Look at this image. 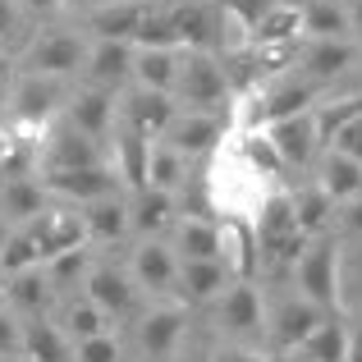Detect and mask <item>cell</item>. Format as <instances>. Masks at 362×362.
Returning <instances> with one entry per match:
<instances>
[{
    "label": "cell",
    "mask_w": 362,
    "mask_h": 362,
    "mask_svg": "<svg viewBox=\"0 0 362 362\" xmlns=\"http://www.w3.org/2000/svg\"><path fill=\"white\" fill-rule=\"evenodd\" d=\"M275 184H266L262 175L243 165L239 156H216L211 179H206V202H211V216H234V221H252V211L262 206V197L271 193Z\"/></svg>",
    "instance_id": "1"
},
{
    "label": "cell",
    "mask_w": 362,
    "mask_h": 362,
    "mask_svg": "<svg viewBox=\"0 0 362 362\" xmlns=\"http://www.w3.org/2000/svg\"><path fill=\"white\" fill-rule=\"evenodd\" d=\"M293 284L326 317H339V239L317 234V239L303 247V257L293 262Z\"/></svg>",
    "instance_id": "2"
},
{
    "label": "cell",
    "mask_w": 362,
    "mask_h": 362,
    "mask_svg": "<svg viewBox=\"0 0 362 362\" xmlns=\"http://www.w3.org/2000/svg\"><path fill=\"white\" fill-rule=\"evenodd\" d=\"M175 101H179V110H221L230 101L225 64L211 51H179Z\"/></svg>",
    "instance_id": "3"
},
{
    "label": "cell",
    "mask_w": 362,
    "mask_h": 362,
    "mask_svg": "<svg viewBox=\"0 0 362 362\" xmlns=\"http://www.w3.org/2000/svg\"><path fill=\"white\" fill-rule=\"evenodd\" d=\"M312 101H317V83H308V78L262 83L257 92H247V97H243L239 124H243V129H266V124H275V119H289V115L312 110Z\"/></svg>",
    "instance_id": "4"
},
{
    "label": "cell",
    "mask_w": 362,
    "mask_h": 362,
    "mask_svg": "<svg viewBox=\"0 0 362 362\" xmlns=\"http://www.w3.org/2000/svg\"><path fill=\"white\" fill-rule=\"evenodd\" d=\"M60 106H64V88L60 78H46V74H23L14 83V92H9L14 129H28V133H42Z\"/></svg>",
    "instance_id": "5"
},
{
    "label": "cell",
    "mask_w": 362,
    "mask_h": 362,
    "mask_svg": "<svg viewBox=\"0 0 362 362\" xmlns=\"http://www.w3.org/2000/svg\"><path fill=\"white\" fill-rule=\"evenodd\" d=\"M225 133H230V124L221 119V110H179L170 119V129L160 133V142L175 147L184 160H193V156H206V151H221Z\"/></svg>",
    "instance_id": "6"
},
{
    "label": "cell",
    "mask_w": 362,
    "mask_h": 362,
    "mask_svg": "<svg viewBox=\"0 0 362 362\" xmlns=\"http://www.w3.org/2000/svg\"><path fill=\"white\" fill-rule=\"evenodd\" d=\"M28 239L37 247V262H55L60 252H74V247H88V225H83L78 211H42L23 225Z\"/></svg>",
    "instance_id": "7"
},
{
    "label": "cell",
    "mask_w": 362,
    "mask_h": 362,
    "mask_svg": "<svg viewBox=\"0 0 362 362\" xmlns=\"http://www.w3.org/2000/svg\"><path fill=\"white\" fill-rule=\"evenodd\" d=\"M88 60V42L74 33H42L23 55L28 74H46V78H69V74L83 69Z\"/></svg>",
    "instance_id": "8"
},
{
    "label": "cell",
    "mask_w": 362,
    "mask_h": 362,
    "mask_svg": "<svg viewBox=\"0 0 362 362\" xmlns=\"http://www.w3.org/2000/svg\"><path fill=\"white\" fill-rule=\"evenodd\" d=\"M37 184H42L46 193H55V197H69V202H78V206L97 202V197H115L119 188H124L110 165H88V170H42V175H37Z\"/></svg>",
    "instance_id": "9"
},
{
    "label": "cell",
    "mask_w": 362,
    "mask_h": 362,
    "mask_svg": "<svg viewBox=\"0 0 362 362\" xmlns=\"http://www.w3.org/2000/svg\"><path fill=\"white\" fill-rule=\"evenodd\" d=\"M184 326H188V303H156L151 312H142L138 321V349L147 358H170L179 349V339H184Z\"/></svg>",
    "instance_id": "10"
},
{
    "label": "cell",
    "mask_w": 362,
    "mask_h": 362,
    "mask_svg": "<svg viewBox=\"0 0 362 362\" xmlns=\"http://www.w3.org/2000/svg\"><path fill=\"white\" fill-rule=\"evenodd\" d=\"M37 160H42V170H88V165H110L106 151H101L97 138H88V133L78 129H55L46 133V147H37Z\"/></svg>",
    "instance_id": "11"
},
{
    "label": "cell",
    "mask_w": 362,
    "mask_h": 362,
    "mask_svg": "<svg viewBox=\"0 0 362 362\" xmlns=\"http://www.w3.org/2000/svg\"><path fill=\"white\" fill-rule=\"evenodd\" d=\"M129 280L138 284V293H175L179 280V257L170 252V243L160 239H142L133 247V262H129Z\"/></svg>",
    "instance_id": "12"
},
{
    "label": "cell",
    "mask_w": 362,
    "mask_h": 362,
    "mask_svg": "<svg viewBox=\"0 0 362 362\" xmlns=\"http://www.w3.org/2000/svg\"><path fill=\"white\" fill-rule=\"evenodd\" d=\"M179 115V101L170 92H151V88H133L119 106V124H129L133 133L160 142V133L170 129V119Z\"/></svg>",
    "instance_id": "13"
},
{
    "label": "cell",
    "mask_w": 362,
    "mask_h": 362,
    "mask_svg": "<svg viewBox=\"0 0 362 362\" xmlns=\"http://www.w3.org/2000/svg\"><path fill=\"white\" fill-rule=\"evenodd\" d=\"M262 133L271 138V147H275V156L284 160V170H303V165H312V160L321 156L317 129H312V110L289 115V119H275V124H266Z\"/></svg>",
    "instance_id": "14"
},
{
    "label": "cell",
    "mask_w": 362,
    "mask_h": 362,
    "mask_svg": "<svg viewBox=\"0 0 362 362\" xmlns=\"http://www.w3.org/2000/svg\"><path fill=\"white\" fill-rule=\"evenodd\" d=\"M321 321H326V312L298 293V298H284L280 308L266 317V330H271V339H275V349H280V354H298V344L321 326Z\"/></svg>",
    "instance_id": "15"
},
{
    "label": "cell",
    "mask_w": 362,
    "mask_h": 362,
    "mask_svg": "<svg viewBox=\"0 0 362 362\" xmlns=\"http://www.w3.org/2000/svg\"><path fill=\"white\" fill-rule=\"evenodd\" d=\"M216 230H221V266L230 271V280H252L257 266H262L252 221H234V216H221V221H216Z\"/></svg>",
    "instance_id": "16"
},
{
    "label": "cell",
    "mask_w": 362,
    "mask_h": 362,
    "mask_svg": "<svg viewBox=\"0 0 362 362\" xmlns=\"http://www.w3.org/2000/svg\"><path fill=\"white\" fill-rule=\"evenodd\" d=\"M83 289H88V303L106 317H129L138 308V284L129 280V271H115V266H92Z\"/></svg>",
    "instance_id": "17"
},
{
    "label": "cell",
    "mask_w": 362,
    "mask_h": 362,
    "mask_svg": "<svg viewBox=\"0 0 362 362\" xmlns=\"http://www.w3.org/2000/svg\"><path fill=\"white\" fill-rule=\"evenodd\" d=\"M252 234H257V252H262V257H271L289 234H298L289 188H271V193L262 197V206L252 211Z\"/></svg>",
    "instance_id": "18"
},
{
    "label": "cell",
    "mask_w": 362,
    "mask_h": 362,
    "mask_svg": "<svg viewBox=\"0 0 362 362\" xmlns=\"http://www.w3.org/2000/svg\"><path fill=\"white\" fill-rule=\"evenodd\" d=\"M64 119H69V129H78V133H88V138L101 142L110 129H115V119H119L115 92H106V88H83V92H74L69 106H64Z\"/></svg>",
    "instance_id": "19"
},
{
    "label": "cell",
    "mask_w": 362,
    "mask_h": 362,
    "mask_svg": "<svg viewBox=\"0 0 362 362\" xmlns=\"http://www.w3.org/2000/svg\"><path fill=\"white\" fill-rule=\"evenodd\" d=\"M147 156H151V138L133 133L129 124L115 119V142H110V170L129 193H142L147 188Z\"/></svg>",
    "instance_id": "20"
},
{
    "label": "cell",
    "mask_w": 362,
    "mask_h": 362,
    "mask_svg": "<svg viewBox=\"0 0 362 362\" xmlns=\"http://www.w3.org/2000/svg\"><path fill=\"white\" fill-rule=\"evenodd\" d=\"M221 326L230 335H262L266 330V308L252 280H230V289L221 293Z\"/></svg>",
    "instance_id": "21"
},
{
    "label": "cell",
    "mask_w": 362,
    "mask_h": 362,
    "mask_svg": "<svg viewBox=\"0 0 362 362\" xmlns=\"http://www.w3.org/2000/svg\"><path fill=\"white\" fill-rule=\"evenodd\" d=\"M5 289H9V312L14 317H46L55 308V284L46 280L42 266H28V271L5 275Z\"/></svg>",
    "instance_id": "22"
},
{
    "label": "cell",
    "mask_w": 362,
    "mask_h": 362,
    "mask_svg": "<svg viewBox=\"0 0 362 362\" xmlns=\"http://www.w3.org/2000/svg\"><path fill=\"white\" fill-rule=\"evenodd\" d=\"M170 230H175L170 252L179 262H221V230L211 216H179Z\"/></svg>",
    "instance_id": "23"
},
{
    "label": "cell",
    "mask_w": 362,
    "mask_h": 362,
    "mask_svg": "<svg viewBox=\"0 0 362 362\" xmlns=\"http://www.w3.org/2000/svg\"><path fill=\"white\" fill-rule=\"evenodd\" d=\"M170 18H175V33H179V51H211L216 37H221V14H211L197 0H175Z\"/></svg>",
    "instance_id": "24"
},
{
    "label": "cell",
    "mask_w": 362,
    "mask_h": 362,
    "mask_svg": "<svg viewBox=\"0 0 362 362\" xmlns=\"http://www.w3.org/2000/svg\"><path fill=\"white\" fill-rule=\"evenodd\" d=\"M83 69H88L92 88L115 92L124 78H133V46L129 42H92Z\"/></svg>",
    "instance_id": "25"
},
{
    "label": "cell",
    "mask_w": 362,
    "mask_h": 362,
    "mask_svg": "<svg viewBox=\"0 0 362 362\" xmlns=\"http://www.w3.org/2000/svg\"><path fill=\"white\" fill-rule=\"evenodd\" d=\"M179 202L175 193H160V188H142V193L129 197V230L147 234V239H160V234L175 225Z\"/></svg>",
    "instance_id": "26"
},
{
    "label": "cell",
    "mask_w": 362,
    "mask_h": 362,
    "mask_svg": "<svg viewBox=\"0 0 362 362\" xmlns=\"http://www.w3.org/2000/svg\"><path fill=\"white\" fill-rule=\"evenodd\" d=\"M225 289H230V271L221 262H179V303H216Z\"/></svg>",
    "instance_id": "27"
},
{
    "label": "cell",
    "mask_w": 362,
    "mask_h": 362,
    "mask_svg": "<svg viewBox=\"0 0 362 362\" xmlns=\"http://www.w3.org/2000/svg\"><path fill=\"white\" fill-rule=\"evenodd\" d=\"M142 14H147V0H110V5H101V9L88 14V33L97 37V42H129L133 28L142 23Z\"/></svg>",
    "instance_id": "28"
},
{
    "label": "cell",
    "mask_w": 362,
    "mask_h": 362,
    "mask_svg": "<svg viewBox=\"0 0 362 362\" xmlns=\"http://www.w3.org/2000/svg\"><path fill=\"white\" fill-rule=\"evenodd\" d=\"M23 362H74V344L60 326H51L46 317L23 321V344H18Z\"/></svg>",
    "instance_id": "29"
},
{
    "label": "cell",
    "mask_w": 362,
    "mask_h": 362,
    "mask_svg": "<svg viewBox=\"0 0 362 362\" xmlns=\"http://www.w3.org/2000/svg\"><path fill=\"white\" fill-rule=\"evenodd\" d=\"M298 37H303V5H289V0H271L252 28V46H298Z\"/></svg>",
    "instance_id": "30"
},
{
    "label": "cell",
    "mask_w": 362,
    "mask_h": 362,
    "mask_svg": "<svg viewBox=\"0 0 362 362\" xmlns=\"http://www.w3.org/2000/svg\"><path fill=\"white\" fill-rule=\"evenodd\" d=\"M46 211V188L37 184V175L28 179H0V216L9 225H28L33 216Z\"/></svg>",
    "instance_id": "31"
},
{
    "label": "cell",
    "mask_w": 362,
    "mask_h": 362,
    "mask_svg": "<svg viewBox=\"0 0 362 362\" xmlns=\"http://www.w3.org/2000/svg\"><path fill=\"white\" fill-rule=\"evenodd\" d=\"M179 78V51H151V46H133V83L151 92H170L175 97Z\"/></svg>",
    "instance_id": "32"
},
{
    "label": "cell",
    "mask_w": 362,
    "mask_h": 362,
    "mask_svg": "<svg viewBox=\"0 0 362 362\" xmlns=\"http://www.w3.org/2000/svg\"><path fill=\"white\" fill-rule=\"evenodd\" d=\"M83 225H88V239L97 243H115L129 234V197H97V202L83 206Z\"/></svg>",
    "instance_id": "33"
},
{
    "label": "cell",
    "mask_w": 362,
    "mask_h": 362,
    "mask_svg": "<svg viewBox=\"0 0 362 362\" xmlns=\"http://www.w3.org/2000/svg\"><path fill=\"white\" fill-rule=\"evenodd\" d=\"M317 184L330 193V202H349V197H358V193H362V165H358V160H349L344 151L326 147V151H321Z\"/></svg>",
    "instance_id": "34"
},
{
    "label": "cell",
    "mask_w": 362,
    "mask_h": 362,
    "mask_svg": "<svg viewBox=\"0 0 362 362\" xmlns=\"http://www.w3.org/2000/svg\"><path fill=\"white\" fill-rule=\"evenodd\" d=\"M354 55H358V42H349V37H335V42H312L308 51H303L308 83H326V78H335V74H344L349 64H354Z\"/></svg>",
    "instance_id": "35"
},
{
    "label": "cell",
    "mask_w": 362,
    "mask_h": 362,
    "mask_svg": "<svg viewBox=\"0 0 362 362\" xmlns=\"http://www.w3.org/2000/svg\"><path fill=\"white\" fill-rule=\"evenodd\" d=\"M289 202H293V225H298V234H308V239L326 234L330 216H335V202H330L326 188L308 184V188H298V193H289Z\"/></svg>",
    "instance_id": "36"
},
{
    "label": "cell",
    "mask_w": 362,
    "mask_h": 362,
    "mask_svg": "<svg viewBox=\"0 0 362 362\" xmlns=\"http://www.w3.org/2000/svg\"><path fill=\"white\" fill-rule=\"evenodd\" d=\"M298 358H303V362H344V358H349V321L326 317V321H321V326L298 344Z\"/></svg>",
    "instance_id": "37"
},
{
    "label": "cell",
    "mask_w": 362,
    "mask_h": 362,
    "mask_svg": "<svg viewBox=\"0 0 362 362\" xmlns=\"http://www.w3.org/2000/svg\"><path fill=\"white\" fill-rule=\"evenodd\" d=\"M234 156L243 160L252 175H262L266 184H275V179L284 175V160L275 156V147H271V138H266L262 129H243L239 138H234Z\"/></svg>",
    "instance_id": "38"
},
{
    "label": "cell",
    "mask_w": 362,
    "mask_h": 362,
    "mask_svg": "<svg viewBox=\"0 0 362 362\" xmlns=\"http://www.w3.org/2000/svg\"><path fill=\"white\" fill-rule=\"evenodd\" d=\"M303 37H312V42L349 37V14L335 0H303ZM349 42H354V37H349Z\"/></svg>",
    "instance_id": "39"
},
{
    "label": "cell",
    "mask_w": 362,
    "mask_h": 362,
    "mask_svg": "<svg viewBox=\"0 0 362 362\" xmlns=\"http://www.w3.org/2000/svg\"><path fill=\"white\" fill-rule=\"evenodd\" d=\"M362 115V92H349V97H335L326 106H312V129H317V147L326 151L330 138H335L344 124H354Z\"/></svg>",
    "instance_id": "40"
},
{
    "label": "cell",
    "mask_w": 362,
    "mask_h": 362,
    "mask_svg": "<svg viewBox=\"0 0 362 362\" xmlns=\"http://www.w3.org/2000/svg\"><path fill=\"white\" fill-rule=\"evenodd\" d=\"M129 42L133 46H151V51H179V33H175V18H170V5H151L147 0V14H142L138 28H133Z\"/></svg>",
    "instance_id": "41"
},
{
    "label": "cell",
    "mask_w": 362,
    "mask_h": 362,
    "mask_svg": "<svg viewBox=\"0 0 362 362\" xmlns=\"http://www.w3.org/2000/svg\"><path fill=\"white\" fill-rule=\"evenodd\" d=\"M106 312L101 308H92L88 298H74V303H64V312H60V330L69 335V344H83V339H97V335H110V326H106Z\"/></svg>",
    "instance_id": "42"
},
{
    "label": "cell",
    "mask_w": 362,
    "mask_h": 362,
    "mask_svg": "<svg viewBox=\"0 0 362 362\" xmlns=\"http://www.w3.org/2000/svg\"><path fill=\"white\" fill-rule=\"evenodd\" d=\"M184 184V156L165 142H151V156H147V188H160V193H175Z\"/></svg>",
    "instance_id": "43"
},
{
    "label": "cell",
    "mask_w": 362,
    "mask_h": 362,
    "mask_svg": "<svg viewBox=\"0 0 362 362\" xmlns=\"http://www.w3.org/2000/svg\"><path fill=\"white\" fill-rule=\"evenodd\" d=\"M42 271H46V280L55 284V293H60V289H74V284H78V280H88V271H92V266H88V247L60 252L55 262H46Z\"/></svg>",
    "instance_id": "44"
},
{
    "label": "cell",
    "mask_w": 362,
    "mask_h": 362,
    "mask_svg": "<svg viewBox=\"0 0 362 362\" xmlns=\"http://www.w3.org/2000/svg\"><path fill=\"white\" fill-rule=\"evenodd\" d=\"M266 5H271V0H225V5H221V14L230 18L234 28H243V33H247V42H252V28H257V18L266 14Z\"/></svg>",
    "instance_id": "45"
},
{
    "label": "cell",
    "mask_w": 362,
    "mask_h": 362,
    "mask_svg": "<svg viewBox=\"0 0 362 362\" xmlns=\"http://www.w3.org/2000/svg\"><path fill=\"white\" fill-rule=\"evenodd\" d=\"M74 362H119V339L115 335H97L74 344Z\"/></svg>",
    "instance_id": "46"
},
{
    "label": "cell",
    "mask_w": 362,
    "mask_h": 362,
    "mask_svg": "<svg viewBox=\"0 0 362 362\" xmlns=\"http://www.w3.org/2000/svg\"><path fill=\"white\" fill-rule=\"evenodd\" d=\"M330 147L344 151L349 160H358V165H362V115H358L354 124H344V129H339L335 138H330Z\"/></svg>",
    "instance_id": "47"
},
{
    "label": "cell",
    "mask_w": 362,
    "mask_h": 362,
    "mask_svg": "<svg viewBox=\"0 0 362 362\" xmlns=\"http://www.w3.org/2000/svg\"><path fill=\"white\" fill-rule=\"evenodd\" d=\"M18 344H23V321L14 312H0V358L18 354Z\"/></svg>",
    "instance_id": "48"
},
{
    "label": "cell",
    "mask_w": 362,
    "mask_h": 362,
    "mask_svg": "<svg viewBox=\"0 0 362 362\" xmlns=\"http://www.w3.org/2000/svg\"><path fill=\"white\" fill-rule=\"evenodd\" d=\"M339 225H344V234H362V193L344 202V211H339Z\"/></svg>",
    "instance_id": "49"
},
{
    "label": "cell",
    "mask_w": 362,
    "mask_h": 362,
    "mask_svg": "<svg viewBox=\"0 0 362 362\" xmlns=\"http://www.w3.org/2000/svg\"><path fill=\"white\" fill-rule=\"evenodd\" d=\"M211 362H271L266 354H257V349H221V354H211Z\"/></svg>",
    "instance_id": "50"
},
{
    "label": "cell",
    "mask_w": 362,
    "mask_h": 362,
    "mask_svg": "<svg viewBox=\"0 0 362 362\" xmlns=\"http://www.w3.org/2000/svg\"><path fill=\"white\" fill-rule=\"evenodd\" d=\"M14 23H18V9H14V0H0V46H5V37L14 33Z\"/></svg>",
    "instance_id": "51"
},
{
    "label": "cell",
    "mask_w": 362,
    "mask_h": 362,
    "mask_svg": "<svg viewBox=\"0 0 362 362\" xmlns=\"http://www.w3.org/2000/svg\"><path fill=\"white\" fill-rule=\"evenodd\" d=\"M344 14H349V37H354V42H362V0H354Z\"/></svg>",
    "instance_id": "52"
},
{
    "label": "cell",
    "mask_w": 362,
    "mask_h": 362,
    "mask_svg": "<svg viewBox=\"0 0 362 362\" xmlns=\"http://www.w3.org/2000/svg\"><path fill=\"white\" fill-rule=\"evenodd\" d=\"M344 362H362V326H349V358Z\"/></svg>",
    "instance_id": "53"
},
{
    "label": "cell",
    "mask_w": 362,
    "mask_h": 362,
    "mask_svg": "<svg viewBox=\"0 0 362 362\" xmlns=\"http://www.w3.org/2000/svg\"><path fill=\"white\" fill-rule=\"evenodd\" d=\"M28 9H33V14H55V9L64 5V0H23Z\"/></svg>",
    "instance_id": "54"
},
{
    "label": "cell",
    "mask_w": 362,
    "mask_h": 362,
    "mask_svg": "<svg viewBox=\"0 0 362 362\" xmlns=\"http://www.w3.org/2000/svg\"><path fill=\"white\" fill-rule=\"evenodd\" d=\"M9 234H14V225L5 221V216H0V252H5V243H9Z\"/></svg>",
    "instance_id": "55"
},
{
    "label": "cell",
    "mask_w": 362,
    "mask_h": 362,
    "mask_svg": "<svg viewBox=\"0 0 362 362\" xmlns=\"http://www.w3.org/2000/svg\"><path fill=\"white\" fill-rule=\"evenodd\" d=\"M9 138H14V133H9V129H0V165H5V151H9Z\"/></svg>",
    "instance_id": "56"
},
{
    "label": "cell",
    "mask_w": 362,
    "mask_h": 362,
    "mask_svg": "<svg viewBox=\"0 0 362 362\" xmlns=\"http://www.w3.org/2000/svg\"><path fill=\"white\" fill-rule=\"evenodd\" d=\"M0 312H9V289H5V275H0Z\"/></svg>",
    "instance_id": "57"
},
{
    "label": "cell",
    "mask_w": 362,
    "mask_h": 362,
    "mask_svg": "<svg viewBox=\"0 0 362 362\" xmlns=\"http://www.w3.org/2000/svg\"><path fill=\"white\" fill-rule=\"evenodd\" d=\"M175 362H211L206 354H184V358H175Z\"/></svg>",
    "instance_id": "58"
},
{
    "label": "cell",
    "mask_w": 362,
    "mask_h": 362,
    "mask_svg": "<svg viewBox=\"0 0 362 362\" xmlns=\"http://www.w3.org/2000/svg\"><path fill=\"white\" fill-rule=\"evenodd\" d=\"M0 83H5V46H0Z\"/></svg>",
    "instance_id": "59"
},
{
    "label": "cell",
    "mask_w": 362,
    "mask_h": 362,
    "mask_svg": "<svg viewBox=\"0 0 362 362\" xmlns=\"http://www.w3.org/2000/svg\"><path fill=\"white\" fill-rule=\"evenodd\" d=\"M0 362H23V358H18V354H9V358H0Z\"/></svg>",
    "instance_id": "60"
},
{
    "label": "cell",
    "mask_w": 362,
    "mask_h": 362,
    "mask_svg": "<svg viewBox=\"0 0 362 362\" xmlns=\"http://www.w3.org/2000/svg\"><path fill=\"white\" fill-rule=\"evenodd\" d=\"M271 362H280V358H271Z\"/></svg>",
    "instance_id": "61"
}]
</instances>
